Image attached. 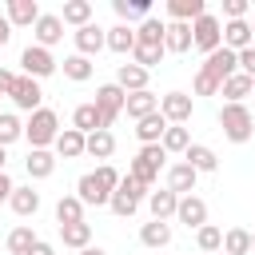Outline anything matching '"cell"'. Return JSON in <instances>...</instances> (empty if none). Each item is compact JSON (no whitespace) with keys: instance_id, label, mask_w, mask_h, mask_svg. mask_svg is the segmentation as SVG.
Instances as JSON below:
<instances>
[{"instance_id":"obj_1","label":"cell","mask_w":255,"mask_h":255,"mask_svg":"<svg viewBox=\"0 0 255 255\" xmlns=\"http://www.w3.org/2000/svg\"><path fill=\"white\" fill-rule=\"evenodd\" d=\"M219 128L231 143H247L255 135V116L247 112V104H223L219 108Z\"/></svg>"},{"instance_id":"obj_2","label":"cell","mask_w":255,"mask_h":255,"mask_svg":"<svg viewBox=\"0 0 255 255\" xmlns=\"http://www.w3.org/2000/svg\"><path fill=\"white\" fill-rule=\"evenodd\" d=\"M56 135H60V116H56L52 108H36V112L24 120V139H28L32 147H52Z\"/></svg>"},{"instance_id":"obj_3","label":"cell","mask_w":255,"mask_h":255,"mask_svg":"<svg viewBox=\"0 0 255 255\" xmlns=\"http://www.w3.org/2000/svg\"><path fill=\"white\" fill-rule=\"evenodd\" d=\"M163 163H167V151L159 147V143H143L139 151H135V159L128 163V175H135L139 183H155L159 179V171H163Z\"/></svg>"},{"instance_id":"obj_4","label":"cell","mask_w":255,"mask_h":255,"mask_svg":"<svg viewBox=\"0 0 255 255\" xmlns=\"http://www.w3.org/2000/svg\"><path fill=\"white\" fill-rule=\"evenodd\" d=\"M219 44H223V24H219V16L203 12V16L191 24V48H199L203 56H211Z\"/></svg>"},{"instance_id":"obj_5","label":"cell","mask_w":255,"mask_h":255,"mask_svg":"<svg viewBox=\"0 0 255 255\" xmlns=\"http://www.w3.org/2000/svg\"><path fill=\"white\" fill-rule=\"evenodd\" d=\"M124 100H128V92H124V88H120L116 80H112V84H100V88H96V100H92V104L100 108V116H104V128H108V131H112V124H116V120L124 116Z\"/></svg>"},{"instance_id":"obj_6","label":"cell","mask_w":255,"mask_h":255,"mask_svg":"<svg viewBox=\"0 0 255 255\" xmlns=\"http://www.w3.org/2000/svg\"><path fill=\"white\" fill-rule=\"evenodd\" d=\"M20 68H24V76L28 80H48L60 64H56V56L48 52V48H40V44H28L24 52H20Z\"/></svg>"},{"instance_id":"obj_7","label":"cell","mask_w":255,"mask_h":255,"mask_svg":"<svg viewBox=\"0 0 255 255\" xmlns=\"http://www.w3.org/2000/svg\"><path fill=\"white\" fill-rule=\"evenodd\" d=\"M76 199L84 203V207H108V199H112V187L96 175V171H84L80 179H76Z\"/></svg>"},{"instance_id":"obj_8","label":"cell","mask_w":255,"mask_h":255,"mask_svg":"<svg viewBox=\"0 0 255 255\" xmlns=\"http://www.w3.org/2000/svg\"><path fill=\"white\" fill-rule=\"evenodd\" d=\"M72 40H76V56H100L104 48H108V28H100V24H84V28H76L72 32Z\"/></svg>"},{"instance_id":"obj_9","label":"cell","mask_w":255,"mask_h":255,"mask_svg":"<svg viewBox=\"0 0 255 255\" xmlns=\"http://www.w3.org/2000/svg\"><path fill=\"white\" fill-rule=\"evenodd\" d=\"M20 112H36V108H44V88H40V80H28V76H16V88H12V96H8Z\"/></svg>"},{"instance_id":"obj_10","label":"cell","mask_w":255,"mask_h":255,"mask_svg":"<svg viewBox=\"0 0 255 255\" xmlns=\"http://www.w3.org/2000/svg\"><path fill=\"white\" fill-rule=\"evenodd\" d=\"M191 112H195V100H191L187 92H167V96H159V116H163L167 124H187Z\"/></svg>"},{"instance_id":"obj_11","label":"cell","mask_w":255,"mask_h":255,"mask_svg":"<svg viewBox=\"0 0 255 255\" xmlns=\"http://www.w3.org/2000/svg\"><path fill=\"white\" fill-rule=\"evenodd\" d=\"M199 68H203L211 80H219V84H223L227 76H235V72H239V60H235V52H231V48H223V44H219L211 56H203V64H199Z\"/></svg>"},{"instance_id":"obj_12","label":"cell","mask_w":255,"mask_h":255,"mask_svg":"<svg viewBox=\"0 0 255 255\" xmlns=\"http://www.w3.org/2000/svg\"><path fill=\"white\" fill-rule=\"evenodd\" d=\"M32 36H36V44H40V48H48V52H52V48L64 40V20H60L56 12H40V20L32 24Z\"/></svg>"},{"instance_id":"obj_13","label":"cell","mask_w":255,"mask_h":255,"mask_svg":"<svg viewBox=\"0 0 255 255\" xmlns=\"http://www.w3.org/2000/svg\"><path fill=\"white\" fill-rule=\"evenodd\" d=\"M175 219H179L187 231H199V227L207 223V203H203L199 195H179V203H175Z\"/></svg>"},{"instance_id":"obj_14","label":"cell","mask_w":255,"mask_h":255,"mask_svg":"<svg viewBox=\"0 0 255 255\" xmlns=\"http://www.w3.org/2000/svg\"><path fill=\"white\" fill-rule=\"evenodd\" d=\"M195 183H199V171L191 167V163H171L167 167V191H175V195H191L195 191Z\"/></svg>"},{"instance_id":"obj_15","label":"cell","mask_w":255,"mask_h":255,"mask_svg":"<svg viewBox=\"0 0 255 255\" xmlns=\"http://www.w3.org/2000/svg\"><path fill=\"white\" fill-rule=\"evenodd\" d=\"M72 128L80 131V135H92V131H108L104 128V116H100V108L88 100V104H76V112H72Z\"/></svg>"},{"instance_id":"obj_16","label":"cell","mask_w":255,"mask_h":255,"mask_svg":"<svg viewBox=\"0 0 255 255\" xmlns=\"http://www.w3.org/2000/svg\"><path fill=\"white\" fill-rule=\"evenodd\" d=\"M4 16H8L12 28H32V24L40 20V4H36V0H8Z\"/></svg>"},{"instance_id":"obj_17","label":"cell","mask_w":255,"mask_h":255,"mask_svg":"<svg viewBox=\"0 0 255 255\" xmlns=\"http://www.w3.org/2000/svg\"><path fill=\"white\" fill-rule=\"evenodd\" d=\"M84 139H88V135H80L76 128H60V135H56V143H52L56 159H80V155H84Z\"/></svg>"},{"instance_id":"obj_18","label":"cell","mask_w":255,"mask_h":255,"mask_svg":"<svg viewBox=\"0 0 255 255\" xmlns=\"http://www.w3.org/2000/svg\"><path fill=\"white\" fill-rule=\"evenodd\" d=\"M24 167H28V179H48L56 171V151L52 147H32L28 159H24Z\"/></svg>"},{"instance_id":"obj_19","label":"cell","mask_w":255,"mask_h":255,"mask_svg":"<svg viewBox=\"0 0 255 255\" xmlns=\"http://www.w3.org/2000/svg\"><path fill=\"white\" fill-rule=\"evenodd\" d=\"M163 52H171V56L191 52V24H175V20H167V32H163Z\"/></svg>"},{"instance_id":"obj_20","label":"cell","mask_w":255,"mask_h":255,"mask_svg":"<svg viewBox=\"0 0 255 255\" xmlns=\"http://www.w3.org/2000/svg\"><path fill=\"white\" fill-rule=\"evenodd\" d=\"M251 92H255V80H251V76H243V72H235V76H227V80L219 84V96H223L227 104H243Z\"/></svg>"},{"instance_id":"obj_21","label":"cell","mask_w":255,"mask_h":255,"mask_svg":"<svg viewBox=\"0 0 255 255\" xmlns=\"http://www.w3.org/2000/svg\"><path fill=\"white\" fill-rule=\"evenodd\" d=\"M151 112H159V96L147 88V92H131L128 100H124V116H131V120H143V116H151Z\"/></svg>"},{"instance_id":"obj_22","label":"cell","mask_w":255,"mask_h":255,"mask_svg":"<svg viewBox=\"0 0 255 255\" xmlns=\"http://www.w3.org/2000/svg\"><path fill=\"white\" fill-rule=\"evenodd\" d=\"M8 207H12L20 219H28V215H36V211H40V191H36L32 183H28V187H12Z\"/></svg>"},{"instance_id":"obj_23","label":"cell","mask_w":255,"mask_h":255,"mask_svg":"<svg viewBox=\"0 0 255 255\" xmlns=\"http://www.w3.org/2000/svg\"><path fill=\"white\" fill-rule=\"evenodd\" d=\"M143 203H147L151 219H163V223H167V219H175V203H179V195H175V191H167V187H159V191H151Z\"/></svg>"},{"instance_id":"obj_24","label":"cell","mask_w":255,"mask_h":255,"mask_svg":"<svg viewBox=\"0 0 255 255\" xmlns=\"http://www.w3.org/2000/svg\"><path fill=\"white\" fill-rule=\"evenodd\" d=\"M251 24L247 20H227L223 24V48H231V52H243V48H251Z\"/></svg>"},{"instance_id":"obj_25","label":"cell","mask_w":255,"mask_h":255,"mask_svg":"<svg viewBox=\"0 0 255 255\" xmlns=\"http://www.w3.org/2000/svg\"><path fill=\"white\" fill-rule=\"evenodd\" d=\"M163 131H167V120H163L159 112H151V116L135 120V139H139V147H143V143H159V139H163Z\"/></svg>"},{"instance_id":"obj_26","label":"cell","mask_w":255,"mask_h":255,"mask_svg":"<svg viewBox=\"0 0 255 255\" xmlns=\"http://www.w3.org/2000/svg\"><path fill=\"white\" fill-rule=\"evenodd\" d=\"M203 12H207L203 0H167V16H171L175 24H195Z\"/></svg>"},{"instance_id":"obj_27","label":"cell","mask_w":255,"mask_h":255,"mask_svg":"<svg viewBox=\"0 0 255 255\" xmlns=\"http://www.w3.org/2000/svg\"><path fill=\"white\" fill-rule=\"evenodd\" d=\"M163 32H167V20H155V16H147V20H139V24H135V44L163 48Z\"/></svg>"},{"instance_id":"obj_28","label":"cell","mask_w":255,"mask_h":255,"mask_svg":"<svg viewBox=\"0 0 255 255\" xmlns=\"http://www.w3.org/2000/svg\"><path fill=\"white\" fill-rule=\"evenodd\" d=\"M147 76L151 72H143V68H135V64H120L116 68V84L131 96V92H147Z\"/></svg>"},{"instance_id":"obj_29","label":"cell","mask_w":255,"mask_h":255,"mask_svg":"<svg viewBox=\"0 0 255 255\" xmlns=\"http://www.w3.org/2000/svg\"><path fill=\"white\" fill-rule=\"evenodd\" d=\"M183 163H191L199 175H207V171H215V167H219V155H215L207 143H191V147L183 151Z\"/></svg>"},{"instance_id":"obj_30","label":"cell","mask_w":255,"mask_h":255,"mask_svg":"<svg viewBox=\"0 0 255 255\" xmlns=\"http://www.w3.org/2000/svg\"><path fill=\"white\" fill-rule=\"evenodd\" d=\"M139 243H143V247H151V251L167 247V243H171V223H163V219L143 223V227H139Z\"/></svg>"},{"instance_id":"obj_31","label":"cell","mask_w":255,"mask_h":255,"mask_svg":"<svg viewBox=\"0 0 255 255\" xmlns=\"http://www.w3.org/2000/svg\"><path fill=\"white\" fill-rule=\"evenodd\" d=\"M108 48H112L116 56H131V48H135V24H116V28H108Z\"/></svg>"},{"instance_id":"obj_32","label":"cell","mask_w":255,"mask_h":255,"mask_svg":"<svg viewBox=\"0 0 255 255\" xmlns=\"http://www.w3.org/2000/svg\"><path fill=\"white\" fill-rule=\"evenodd\" d=\"M120 24H131V20H147L151 16V0H112Z\"/></svg>"},{"instance_id":"obj_33","label":"cell","mask_w":255,"mask_h":255,"mask_svg":"<svg viewBox=\"0 0 255 255\" xmlns=\"http://www.w3.org/2000/svg\"><path fill=\"white\" fill-rule=\"evenodd\" d=\"M60 20H64V24H72V28H84V24H92V0H64V8H60Z\"/></svg>"},{"instance_id":"obj_34","label":"cell","mask_w":255,"mask_h":255,"mask_svg":"<svg viewBox=\"0 0 255 255\" xmlns=\"http://www.w3.org/2000/svg\"><path fill=\"white\" fill-rule=\"evenodd\" d=\"M159 147H163L167 155H171V151H175V155H183V151L191 147V131H187L183 124H167V131H163V139H159Z\"/></svg>"},{"instance_id":"obj_35","label":"cell","mask_w":255,"mask_h":255,"mask_svg":"<svg viewBox=\"0 0 255 255\" xmlns=\"http://www.w3.org/2000/svg\"><path fill=\"white\" fill-rule=\"evenodd\" d=\"M36 239H40V235H36V231H32L28 223H20V227H12V231H8V239H4V247H8V255H28Z\"/></svg>"},{"instance_id":"obj_36","label":"cell","mask_w":255,"mask_h":255,"mask_svg":"<svg viewBox=\"0 0 255 255\" xmlns=\"http://www.w3.org/2000/svg\"><path fill=\"white\" fill-rule=\"evenodd\" d=\"M112 151H116V135L112 131H92L84 139V155H92V159H108Z\"/></svg>"},{"instance_id":"obj_37","label":"cell","mask_w":255,"mask_h":255,"mask_svg":"<svg viewBox=\"0 0 255 255\" xmlns=\"http://www.w3.org/2000/svg\"><path fill=\"white\" fill-rule=\"evenodd\" d=\"M56 223H60V227L84 223V203L76 199V191H72V195H60V203H56Z\"/></svg>"},{"instance_id":"obj_38","label":"cell","mask_w":255,"mask_h":255,"mask_svg":"<svg viewBox=\"0 0 255 255\" xmlns=\"http://www.w3.org/2000/svg\"><path fill=\"white\" fill-rule=\"evenodd\" d=\"M251 251V231H243V227H227L223 231V247H219V255H247Z\"/></svg>"},{"instance_id":"obj_39","label":"cell","mask_w":255,"mask_h":255,"mask_svg":"<svg viewBox=\"0 0 255 255\" xmlns=\"http://www.w3.org/2000/svg\"><path fill=\"white\" fill-rule=\"evenodd\" d=\"M60 239H64V247L84 251V247H92V223H68V227H60Z\"/></svg>"},{"instance_id":"obj_40","label":"cell","mask_w":255,"mask_h":255,"mask_svg":"<svg viewBox=\"0 0 255 255\" xmlns=\"http://www.w3.org/2000/svg\"><path fill=\"white\" fill-rule=\"evenodd\" d=\"M16 139H24V120L16 112H0V147H8Z\"/></svg>"},{"instance_id":"obj_41","label":"cell","mask_w":255,"mask_h":255,"mask_svg":"<svg viewBox=\"0 0 255 255\" xmlns=\"http://www.w3.org/2000/svg\"><path fill=\"white\" fill-rule=\"evenodd\" d=\"M163 56H167L163 48H147V44H135V48H131V64H135V68H143V72L159 68V64H163Z\"/></svg>"},{"instance_id":"obj_42","label":"cell","mask_w":255,"mask_h":255,"mask_svg":"<svg viewBox=\"0 0 255 255\" xmlns=\"http://www.w3.org/2000/svg\"><path fill=\"white\" fill-rule=\"evenodd\" d=\"M92 60L88 56H64V76L72 80V84H84V80H92Z\"/></svg>"},{"instance_id":"obj_43","label":"cell","mask_w":255,"mask_h":255,"mask_svg":"<svg viewBox=\"0 0 255 255\" xmlns=\"http://www.w3.org/2000/svg\"><path fill=\"white\" fill-rule=\"evenodd\" d=\"M195 247H199L203 255H215V251L223 247V231H219L215 223H203V227L195 231Z\"/></svg>"},{"instance_id":"obj_44","label":"cell","mask_w":255,"mask_h":255,"mask_svg":"<svg viewBox=\"0 0 255 255\" xmlns=\"http://www.w3.org/2000/svg\"><path fill=\"white\" fill-rule=\"evenodd\" d=\"M116 191H124V195H128V199H135V203H143V199L151 195V187H147V183H139L135 175H120V187H116Z\"/></svg>"},{"instance_id":"obj_45","label":"cell","mask_w":255,"mask_h":255,"mask_svg":"<svg viewBox=\"0 0 255 255\" xmlns=\"http://www.w3.org/2000/svg\"><path fill=\"white\" fill-rule=\"evenodd\" d=\"M108 207H112V211H116L120 219H131V215L139 211V203H135V199H128L124 191H112V199H108Z\"/></svg>"},{"instance_id":"obj_46","label":"cell","mask_w":255,"mask_h":255,"mask_svg":"<svg viewBox=\"0 0 255 255\" xmlns=\"http://www.w3.org/2000/svg\"><path fill=\"white\" fill-rule=\"evenodd\" d=\"M191 92H195V96H219V80H211V76L199 68L195 80H191Z\"/></svg>"},{"instance_id":"obj_47","label":"cell","mask_w":255,"mask_h":255,"mask_svg":"<svg viewBox=\"0 0 255 255\" xmlns=\"http://www.w3.org/2000/svg\"><path fill=\"white\" fill-rule=\"evenodd\" d=\"M247 12H251L247 0H223V16L227 20H247Z\"/></svg>"},{"instance_id":"obj_48","label":"cell","mask_w":255,"mask_h":255,"mask_svg":"<svg viewBox=\"0 0 255 255\" xmlns=\"http://www.w3.org/2000/svg\"><path fill=\"white\" fill-rule=\"evenodd\" d=\"M235 60H239V72L255 80V44H251V48H243V52H235Z\"/></svg>"},{"instance_id":"obj_49","label":"cell","mask_w":255,"mask_h":255,"mask_svg":"<svg viewBox=\"0 0 255 255\" xmlns=\"http://www.w3.org/2000/svg\"><path fill=\"white\" fill-rule=\"evenodd\" d=\"M96 175H100V179H104V183H108V187H112V191H116V187H120V171H116V167H112V163H100V167H96Z\"/></svg>"},{"instance_id":"obj_50","label":"cell","mask_w":255,"mask_h":255,"mask_svg":"<svg viewBox=\"0 0 255 255\" xmlns=\"http://www.w3.org/2000/svg\"><path fill=\"white\" fill-rule=\"evenodd\" d=\"M12 88H16V72L0 68V96H12Z\"/></svg>"},{"instance_id":"obj_51","label":"cell","mask_w":255,"mask_h":255,"mask_svg":"<svg viewBox=\"0 0 255 255\" xmlns=\"http://www.w3.org/2000/svg\"><path fill=\"white\" fill-rule=\"evenodd\" d=\"M28 255H56V247H52V243H48V239H36V243H32V251H28Z\"/></svg>"},{"instance_id":"obj_52","label":"cell","mask_w":255,"mask_h":255,"mask_svg":"<svg viewBox=\"0 0 255 255\" xmlns=\"http://www.w3.org/2000/svg\"><path fill=\"white\" fill-rule=\"evenodd\" d=\"M12 179H8V171H0V203H8V195H12Z\"/></svg>"},{"instance_id":"obj_53","label":"cell","mask_w":255,"mask_h":255,"mask_svg":"<svg viewBox=\"0 0 255 255\" xmlns=\"http://www.w3.org/2000/svg\"><path fill=\"white\" fill-rule=\"evenodd\" d=\"M12 40V24H8V16H0V48Z\"/></svg>"},{"instance_id":"obj_54","label":"cell","mask_w":255,"mask_h":255,"mask_svg":"<svg viewBox=\"0 0 255 255\" xmlns=\"http://www.w3.org/2000/svg\"><path fill=\"white\" fill-rule=\"evenodd\" d=\"M80 255H108V251H104V247H84Z\"/></svg>"},{"instance_id":"obj_55","label":"cell","mask_w":255,"mask_h":255,"mask_svg":"<svg viewBox=\"0 0 255 255\" xmlns=\"http://www.w3.org/2000/svg\"><path fill=\"white\" fill-rule=\"evenodd\" d=\"M4 163H8V147H0V171H4Z\"/></svg>"},{"instance_id":"obj_56","label":"cell","mask_w":255,"mask_h":255,"mask_svg":"<svg viewBox=\"0 0 255 255\" xmlns=\"http://www.w3.org/2000/svg\"><path fill=\"white\" fill-rule=\"evenodd\" d=\"M247 24H251V36H255V16H251V20H247Z\"/></svg>"},{"instance_id":"obj_57","label":"cell","mask_w":255,"mask_h":255,"mask_svg":"<svg viewBox=\"0 0 255 255\" xmlns=\"http://www.w3.org/2000/svg\"><path fill=\"white\" fill-rule=\"evenodd\" d=\"M251 251H255V231H251Z\"/></svg>"},{"instance_id":"obj_58","label":"cell","mask_w":255,"mask_h":255,"mask_svg":"<svg viewBox=\"0 0 255 255\" xmlns=\"http://www.w3.org/2000/svg\"><path fill=\"white\" fill-rule=\"evenodd\" d=\"M215 255H219V251H215Z\"/></svg>"}]
</instances>
